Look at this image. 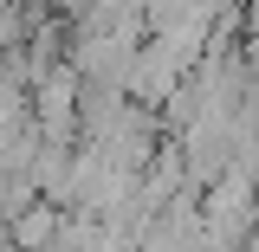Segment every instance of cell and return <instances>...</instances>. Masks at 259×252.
Listing matches in <instances>:
<instances>
[{
	"instance_id": "cell-1",
	"label": "cell",
	"mask_w": 259,
	"mask_h": 252,
	"mask_svg": "<svg viewBox=\"0 0 259 252\" xmlns=\"http://www.w3.org/2000/svg\"><path fill=\"white\" fill-rule=\"evenodd\" d=\"M59 233H65V207L39 200V207H26V214L13 220V246H20V252H52Z\"/></svg>"
}]
</instances>
